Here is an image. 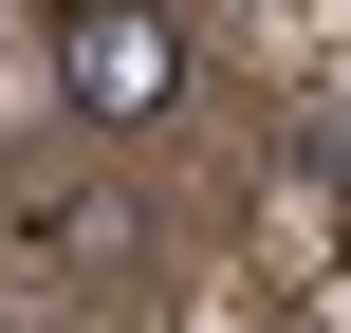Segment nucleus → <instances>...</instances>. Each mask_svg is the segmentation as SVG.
I'll return each instance as SVG.
<instances>
[{
    "label": "nucleus",
    "mask_w": 351,
    "mask_h": 333,
    "mask_svg": "<svg viewBox=\"0 0 351 333\" xmlns=\"http://www.w3.org/2000/svg\"><path fill=\"white\" fill-rule=\"evenodd\" d=\"M56 74H74L93 130H148V111L185 93V37H167V0H74V19H56Z\"/></svg>",
    "instance_id": "nucleus-1"
}]
</instances>
